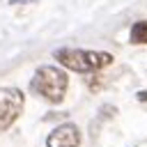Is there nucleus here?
<instances>
[{
	"label": "nucleus",
	"instance_id": "1",
	"mask_svg": "<svg viewBox=\"0 0 147 147\" xmlns=\"http://www.w3.org/2000/svg\"><path fill=\"white\" fill-rule=\"evenodd\" d=\"M53 57L78 74H94L103 67H108L113 62V55L106 51H85V48H57L53 53Z\"/></svg>",
	"mask_w": 147,
	"mask_h": 147
},
{
	"label": "nucleus",
	"instance_id": "2",
	"mask_svg": "<svg viewBox=\"0 0 147 147\" xmlns=\"http://www.w3.org/2000/svg\"><path fill=\"white\" fill-rule=\"evenodd\" d=\"M67 85H69V76H67L62 69L48 67V64H46V67H39V69L34 71L32 80H30V90H32L37 96H41V99H46V101H51V103H60V101L64 99Z\"/></svg>",
	"mask_w": 147,
	"mask_h": 147
},
{
	"label": "nucleus",
	"instance_id": "3",
	"mask_svg": "<svg viewBox=\"0 0 147 147\" xmlns=\"http://www.w3.org/2000/svg\"><path fill=\"white\" fill-rule=\"evenodd\" d=\"M25 96L16 87H0V131H7L21 115Z\"/></svg>",
	"mask_w": 147,
	"mask_h": 147
},
{
	"label": "nucleus",
	"instance_id": "4",
	"mask_svg": "<svg viewBox=\"0 0 147 147\" xmlns=\"http://www.w3.org/2000/svg\"><path fill=\"white\" fill-rule=\"evenodd\" d=\"M80 145V131L76 124H62L51 131L46 138V147H78Z\"/></svg>",
	"mask_w": 147,
	"mask_h": 147
},
{
	"label": "nucleus",
	"instance_id": "5",
	"mask_svg": "<svg viewBox=\"0 0 147 147\" xmlns=\"http://www.w3.org/2000/svg\"><path fill=\"white\" fill-rule=\"evenodd\" d=\"M131 44H147V21H136L131 25Z\"/></svg>",
	"mask_w": 147,
	"mask_h": 147
},
{
	"label": "nucleus",
	"instance_id": "6",
	"mask_svg": "<svg viewBox=\"0 0 147 147\" xmlns=\"http://www.w3.org/2000/svg\"><path fill=\"white\" fill-rule=\"evenodd\" d=\"M138 99H142V101H147V92H140V94H138Z\"/></svg>",
	"mask_w": 147,
	"mask_h": 147
},
{
	"label": "nucleus",
	"instance_id": "7",
	"mask_svg": "<svg viewBox=\"0 0 147 147\" xmlns=\"http://www.w3.org/2000/svg\"><path fill=\"white\" fill-rule=\"evenodd\" d=\"M11 5H21V2H30V0H9Z\"/></svg>",
	"mask_w": 147,
	"mask_h": 147
}]
</instances>
